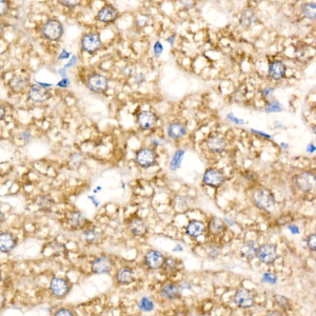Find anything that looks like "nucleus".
I'll list each match as a JSON object with an SVG mask.
<instances>
[{
  "label": "nucleus",
  "instance_id": "nucleus-23",
  "mask_svg": "<svg viewBox=\"0 0 316 316\" xmlns=\"http://www.w3.org/2000/svg\"><path fill=\"white\" fill-rule=\"evenodd\" d=\"M129 230L134 236L143 237L148 232V227L146 222L141 218H133L129 223Z\"/></svg>",
  "mask_w": 316,
  "mask_h": 316
},
{
  "label": "nucleus",
  "instance_id": "nucleus-39",
  "mask_svg": "<svg viewBox=\"0 0 316 316\" xmlns=\"http://www.w3.org/2000/svg\"><path fill=\"white\" fill-rule=\"evenodd\" d=\"M55 316H74L75 313L73 312V310L68 309V308H60L58 309L55 313Z\"/></svg>",
  "mask_w": 316,
  "mask_h": 316
},
{
  "label": "nucleus",
  "instance_id": "nucleus-8",
  "mask_svg": "<svg viewBox=\"0 0 316 316\" xmlns=\"http://www.w3.org/2000/svg\"><path fill=\"white\" fill-rule=\"evenodd\" d=\"M157 155L153 149L145 148L139 150L136 154V162L138 166L142 168H150L153 167L156 163Z\"/></svg>",
  "mask_w": 316,
  "mask_h": 316
},
{
  "label": "nucleus",
  "instance_id": "nucleus-53",
  "mask_svg": "<svg viewBox=\"0 0 316 316\" xmlns=\"http://www.w3.org/2000/svg\"><path fill=\"white\" fill-rule=\"evenodd\" d=\"M5 221H6V215L2 210H0V224H3Z\"/></svg>",
  "mask_w": 316,
  "mask_h": 316
},
{
  "label": "nucleus",
  "instance_id": "nucleus-6",
  "mask_svg": "<svg viewBox=\"0 0 316 316\" xmlns=\"http://www.w3.org/2000/svg\"><path fill=\"white\" fill-rule=\"evenodd\" d=\"M71 283L62 277H54L50 284V290L52 295L56 298H65L71 290Z\"/></svg>",
  "mask_w": 316,
  "mask_h": 316
},
{
  "label": "nucleus",
  "instance_id": "nucleus-33",
  "mask_svg": "<svg viewBox=\"0 0 316 316\" xmlns=\"http://www.w3.org/2000/svg\"><path fill=\"white\" fill-rule=\"evenodd\" d=\"M302 14L309 19H315L316 7L315 4H306L302 7Z\"/></svg>",
  "mask_w": 316,
  "mask_h": 316
},
{
  "label": "nucleus",
  "instance_id": "nucleus-30",
  "mask_svg": "<svg viewBox=\"0 0 316 316\" xmlns=\"http://www.w3.org/2000/svg\"><path fill=\"white\" fill-rule=\"evenodd\" d=\"M100 234L95 229H86L82 233V238L87 244H94L99 239Z\"/></svg>",
  "mask_w": 316,
  "mask_h": 316
},
{
  "label": "nucleus",
  "instance_id": "nucleus-59",
  "mask_svg": "<svg viewBox=\"0 0 316 316\" xmlns=\"http://www.w3.org/2000/svg\"><path fill=\"white\" fill-rule=\"evenodd\" d=\"M282 147H283L284 149H288V145H286L285 143H282Z\"/></svg>",
  "mask_w": 316,
  "mask_h": 316
},
{
  "label": "nucleus",
  "instance_id": "nucleus-57",
  "mask_svg": "<svg viewBox=\"0 0 316 316\" xmlns=\"http://www.w3.org/2000/svg\"><path fill=\"white\" fill-rule=\"evenodd\" d=\"M268 315H283L282 313H278L277 311H273V312H270Z\"/></svg>",
  "mask_w": 316,
  "mask_h": 316
},
{
  "label": "nucleus",
  "instance_id": "nucleus-55",
  "mask_svg": "<svg viewBox=\"0 0 316 316\" xmlns=\"http://www.w3.org/2000/svg\"><path fill=\"white\" fill-rule=\"evenodd\" d=\"M314 150H315V147H314V145H310L309 147H308V152L309 153H312V152H314Z\"/></svg>",
  "mask_w": 316,
  "mask_h": 316
},
{
  "label": "nucleus",
  "instance_id": "nucleus-3",
  "mask_svg": "<svg viewBox=\"0 0 316 316\" xmlns=\"http://www.w3.org/2000/svg\"><path fill=\"white\" fill-rule=\"evenodd\" d=\"M253 200L257 208L268 211L275 205V197L273 193L267 189H258L253 195Z\"/></svg>",
  "mask_w": 316,
  "mask_h": 316
},
{
  "label": "nucleus",
  "instance_id": "nucleus-31",
  "mask_svg": "<svg viewBox=\"0 0 316 316\" xmlns=\"http://www.w3.org/2000/svg\"><path fill=\"white\" fill-rule=\"evenodd\" d=\"M184 156H185V151L184 150L176 151V153L174 154V156H173V158H172V160L170 162V167H171V169L173 171L179 169Z\"/></svg>",
  "mask_w": 316,
  "mask_h": 316
},
{
  "label": "nucleus",
  "instance_id": "nucleus-43",
  "mask_svg": "<svg viewBox=\"0 0 316 316\" xmlns=\"http://www.w3.org/2000/svg\"><path fill=\"white\" fill-rule=\"evenodd\" d=\"M153 49H154V54H155V56H159L161 53H162V50H163V48H162V44L160 43V42H155V44H154V47H153Z\"/></svg>",
  "mask_w": 316,
  "mask_h": 316
},
{
  "label": "nucleus",
  "instance_id": "nucleus-19",
  "mask_svg": "<svg viewBox=\"0 0 316 316\" xmlns=\"http://www.w3.org/2000/svg\"><path fill=\"white\" fill-rule=\"evenodd\" d=\"M286 71H287V68L284 65V62L280 60H275V61L270 62L268 73L273 80H281L285 78Z\"/></svg>",
  "mask_w": 316,
  "mask_h": 316
},
{
  "label": "nucleus",
  "instance_id": "nucleus-52",
  "mask_svg": "<svg viewBox=\"0 0 316 316\" xmlns=\"http://www.w3.org/2000/svg\"><path fill=\"white\" fill-rule=\"evenodd\" d=\"M274 91V88L273 87H268L267 90H263L262 92H261V95H263V96H269V95H271V93Z\"/></svg>",
  "mask_w": 316,
  "mask_h": 316
},
{
  "label": "nucleus",
  "instance_id": "nucleus-56",
  "mask_svg": "<svg viewBox=\"0 0 316 316\" xmlns=\"http://www.w3.org/2000/svg\"><path fill=\"white\" fill-rule=\"evenodd\" d=\"M173 251L175 252V251H183V247L180 246V245H177L174 249H173Z\"/></svg>",
  "mask_w": 316,
  "mask_h": 316
},
{
  "label": "nucleus",
  "instance_id": "nucleus-44",
  "mask_svg": "<svg viewBox=\"0 0 316 316\" xmlns=\"http://www.w3.org/2000/svg\"><path fill=\"white\" fill-rule=\"evenodd\" d=\"M70 57H71V54L68 52V51H66V50H62L61 52H60V54L58 55V59H60V60L70 59Z\"/></svg>",
  "mask_w": 316,
  "mask_h": 316
},
{
  "label": "nucleus",
  "instance_id": "nucleus-4",
  "mask_svg": "<svg viewBox=\"0 0 316 316\" xmlns=\"http://www.w3.org/2000/svg\"><path fill=\"white\" fill-rule=\"evenodd\" d=\"M86 86L94 93L103 94L109 88V80L105 75L94 73L87 77Z\"/></svg>",
  "mask_w": 316,
  "mask_h": 316
},
{
  "label": "nucleus",
  "instance_id": "nucleus-1",
  "mask_svg": "<svg viewBox=\"0 0 316 316\" xmlns=\"http://www.w3.org/2000/svg\"><path fill=\"white\" fill-rule=\"evenodd\" d=\"M40 34L43 39L48 41H59L65 34V28H63V24L59 19L49 18L41 25Z\"/></svg>",
  "mask_w": 316,
  "mask_h": 316
},
{
  "label": "nucleus",
  "instance_id": "nucleus-58",
  "mask_svg": "<svg viewBox=\"0 0 316 316\" xmlns=\"http://www.w3.org/2000/svg\"><path fill=\"white\" fill-rule=\"evenodd\" d=\"M174 37L175 36H173V37H170V38H168V41H171V43L173 44V40H174Z\"/></svg>",
  "mask_w": 316,
  "mask_h": 316
},
{
  "label": "nucleus",
  "instance_id": "nucleus-35",
  "mask_svg": "<svg viewBox=\"0 0 316 316\" xmlns=\"http://www.w3.org/2000/svg\"><path fill=\"white\" fill-rule=\"evenodd\" d=\"M275 300H276L277 306L281 307L283 310H285V311L290 310V308H291L290 307V301H289V299L287 297L282 296V295H277L275 297Z\"/></svg>",
  "mask_w": 316,
  "mask_h": 316
},
{
  "label": "nucleus",
  "instance_id": "nucleus-14",
  "mask_svg": "<svg viewBox=\"0 0 316 316\" xmlns=\"http://www.w3.org/2000/svg\"><path fill=\"white\" fill-rule=\"evenodd\" d=\"M224 183V175L217 169H208L204 175V184L211 188H219Z\"/></svg>",
  "mask_w": 316,
  "mask_h": 316
},
{
  "label": "nucleus",
  "instance_id": "nucleus-26",
  "mask_svg": "<svg viewBox=\"0 0 316 316\" xmlns=\"http://www.w3.org/2000/svg\"><path fill=\"white\" fill-rule=\"evenodd\" d=\"M187 134V129L186 126L179 122H173L169 125L168 128V135L174 139V141H177L182 137H184Z\"/></svg>",
  "mask_w": 316,
  "mask_h": 316
},
{
  "label": "nucleus",
  "instance_id": "nucleus-37",
  "mask_svg": "<svg viewBox=\"0 0 316 316\" xmlns=\"http://www.w3.org/2000/svg\"><path fill=\"white\" fill-rule=\"evenodd\" d=\"M58 3L65 8L75 9L82 4V0H58Z\"/></svg>",
  "mask_w": 316,
  "mask_h": 316
},
{
  "label": "nucleus",
  "instance_id": "nucleus-17",
  "mask_svg": "<svg viewBox=\"0 0 316 316\" xmlns=\"http://www.w3.org/2000/svg\"><path fill=\"white\" fill-rule=\"evenodd\" d=\"M145 261L150 269L157 270L162 267V263L164 261V256L162 253L156 250H151L146 254Z\"/></svg>",
  "mask_w": 316,
  "mask_h": 316
},
{
  "label": "nucleus",
  "instance_id": "nucleus-54",
  "mask_svg": "<svg viewBox=\"0 0 316 316\" xmlns=\"http://www.w3.org/2000/svg\"><path fill=\"white\" fill-rule=\"evenodd\" d=\"M252 132H253V133H255V134H258V135H260V136H263V137H265V138H271L270 135L265 134V133H262V132H258V131H256V130H252Z\"/></svg>",
  "mask_w": 316,
  "mask_h": 316
},
{
  "label": "nucleus",
  "instance_id": "nucleus-10",
  "mask_svg": "<svg viewBox=\"0 0 316 316\" xmlns=\"http://www.w3.org/2000/svg\"><path fill=\"white\" fill-rule=\"evenodd\" d=\"M295 186L301 192H310L315 187V175L311 172H301L295 177Z\"/></svg>",
  "mask_w": 316,
  "mask_h": 316
},
{
  "label": "nucleus",
  "instance_id": "nucleus-2",
  "mask_svg": "<svg viewBox=\"0 0 316 316\" xmlns=\"http://www.w3.org/2000/svg\"><path fill=\"white\" fill-rule=\"evenodd\" d=\"M103 47L100 35L96 32H90L82 35L80 39V49L82 52H85L90 55L95 54Z\"/></svg>",
  "mask_w": 316,
  "mask_h": 316
},
{
  "label": "nucleus",
  "instance_id": "nucleus-15",
  "mask_svg": "<svg viewBox=\"0 0 316 316\" xmlns=\"http://www.w3.org/2000/svg\"><path fill=\"white\" fill-rule=\"evenodd\" d=\"M157 116L156 114L151 111H144L138 114L137 122L143 130H151L153 129L155 124L157 123Z\"/></svg>",
  "mask_w": 316,
  "mask_h": 316
},
{
  "label": "nucleus",
  "instance_id": "nucleus-42",
  "mask_svg": "<svg viewBox=\"0 0 316 316\" xmlns=\"http://www.w3.org/2000/svg\"><path fill=\"white\" fill-rule=\"evenodd\" d=\"M179 3L187 10L192 9L195 6V0H179Z\"/></svg>",
  "mask_w": 316,
  "mask_h": 316
},
{
  "label": "nucleus",
  "instance_id": "nucleus-18",
  "mask_svg": "<svg viewBox=\"0 0 316 316\" xmlns=\"http://www.w3.org/2000/svg\"><path fill=\"white\" fill-rule=\"evenodd\" d=\"M160 294L162 297L173 300L178 298L182 294V288L177 284L174 283H167L164 284L160 289Z\"/></svg>",
  "mask_w": 316,
  "mask_h": 316
},
{
  "label": "nucleus",
  "instance_id": "nucleus-45",
  "mask_svg": "<svg viewBox=\"0 0 316 316\" xmlns=\"http://www.w3.org/2000/svg\"><path fill=\"white\" fill-rule=\"evenodd\" d=\"M6 115H7V108L3 104H0V121H3L5 119Z\"/></svg>",
  "mask_w": 316,
  "mask_h": 316
},
{
  "label": "nucleus",
  "instance_id": "nucleus-25",
  "mask_svg": "<svg viewBox=\"0 0 316 316\" xmlns=\"http://www.w3.org/2000/svg\"><path fill=\"white\" fill-rule=\"evenodd\" d=\"M257 250H258L257 244L255 242H253V240H249V242H246L242 246L240 253H242L243 257L251 260L257 256Z\"/></svg>",
  "mask_w": 316,
  "mask_h": 316
},
{
  "label": "nucleus",
  "instance_id": "nucleus-22",
  "mask_svg": "<svg viewBox=\"0 0 316 316\" xmlns=\"http://www.w3.org/2000/svg\"><path fill=\"white\" fill-rule=\"evenodd\" d=\"M207 146L213 153H221L227 148V142L221 136H212L208 139Z\"/></svg>",
  "mask_w": 316,
  "mask_h": 316
},
{
  "label": "nucleus",
  "instance_id": "nucleus-12",
  "mask_svg": "<svg viewBox=\"0 0 316 316\" xmlns=\"http://www.w3.org/2000/svg\"><path fill=\"white\" fill-rule=\"evenodd\" d=\"M234 301L239 308L248 309L254 305L255 299L251 291L247 289H239L236 291L234 295Z\"/></svg>",
  "mask_w": 316,
  "mask_h": 316
},
{
  "label": "nucleus",
  "instance_id": "nucleus-29",
  "mask_svg": "<svg viewBox=\"0 0 316 316\" xmlns=\"http://www.w3.org/2000/svg\"><path fill=\"white\" fill-rule=\"evenodd\" d=\"M36 205L42 211H50L54 205V200L48 195H40L36 198Z\"/></svg>",
  "mask_w": 316,
  "mask_h": 316
},
{
  "label": "nucleus",
  "instance_id": "nucleus-5",
  "mask_svg": "<svg viewBox=\"0 0 316 316\" xmlns=\"http://www.w3.org/2000/svg\"><path fill=\"white\" fill-rule=\"evenodd\" d=\"M27 94L28 98L34 104H44L52 98V94L49 88L41 84H31Z\"/></svg>",
  "mask_w": 316,
  "mask_h": 316
},
{
  "label": "nucleus",
  "instance_id": "nucleus-9",
  "mask_svg": "<svg viewBox=\"0 0 316 316\" xmlns=\"http://www.w3.org/2000/svg\"><path fill=\"white\" fill-rule=\"evenodd\" d=\"M256 257H258L262 263L265 264L273 263L278 257L277 247L272 244H265L261 247H258Z\"/></svg>",
  "mask_w": 316,
  "mask_h": 316
},
{
  "label": "nucleus",
  "instance_id": "nucleus-11",
  "mask_svg": "<svg viewBox=\"0 0 316 316\" xmlns=\"http://www.w3.org/2000/svg\"><path fill=\"white\" fill-rule=\"evenodd\" d=\"M113 269V260L108 255H101L92 261L91 270L95 274H107Z\"/></svg>",
  "mask_w": 316,
  "mask_h": 316
},
{
  "label": "nucleus",
  "instance_id": "nucleus-46",
  "mask_svg": "<svg viewBox=\"0 0 316 316\" xmlns=\"http://www.w3.org/2000/svg\"><path fill=\"white\" fill-rule=\"evenodd\" d=\"M76 62H77V57H76V56H71V57H70V60H69V62H68V63H67V65L65 66V69H67V70H68V69H69L70 67L74 66Z\"/></svg>",
  "mask_w": 316,
  "mask_h": 316
},
{
  "label": "nucleus",
  "instance_id": "nucleus-38",
  "mask_svg": "<svg viewBox=\"0 0 316 316\" xmlns=\"http://www.w3.org/2000/svg\"><path fill=\"white\" fill-rule=\"evenodd\" d=\"M281 111H283V108L278 101H271V103L265 107V112H268V113H276Z\"/></svg>",
  "mask_w": 316,
  "mask_h": 316
},
{
  "label": "nucleus",
  "instance_id": "nucleus-51",
  "mask_svg": "<svg viewBox=\"0 0 316 316\" xmlns=\"http://www.w3.org/2000/svg\"><path fill=\"white\" fill-rule=\"evenodd\" d=\"M288 229L292 232L293 234H299V229H298V227L297 225H289L288 227Z\"/></svg>",
  "mask_w": 316,
  "mask_h": 316
},
{
  "label": "nucleus",
  "instance_id": "nucleus-16",
  "mask_svg": "<svg viewBox=\"0 0 316 316\" xmlns=\"http://www.w3.org/2000/svg\"><path fill=\"white\" fill-rule=\"evenodd\" d=\"M17 238L10 232L0 233V252L11 253L17 246Z\"/></svg>",
  "mask_w": 316,
  "mask_h": 316
},
{
  "label": "nucleus",
  "instance_id": "nucleus-13",
  "mask_svg": "<svg viewBox=\"0 0 316 316\" xmlns=\"http://www.w3.org/2000/svg\"><path fill=\"white\" fill-rule=\"evenodd\" d=\"M118 16L119 13L116 10V8H114L111 5H106L98 11L96 19L101 23L110 24L115 21L118 18Z\"/></svg>",
  "mask_w": 316,
  "mask_h": 316
},
{
  "label": "nucleus",
  "instance_id": "nucleus-20",
  "mask_svg": "<svg viewBox=\"0 0 316 316\" xmlns=\"http://www.w3.org/2000/svg\"><path fill=\"white\" fill-rule=\"evenodd\" d=\"M67 222L70 227L74 228V229H81L86 223V218L83 214H81L78 211L70 212L67 216Z\"/></svg>",
  "mask_w": 316,
  "mask_h": 316
},
{
  "label": "nucleus",
  "instance_id": "nucleus-48",
  "mask_svg": "<svg viewBox=\"0 0 316 316\" xmlns=\"http://www.w3.org/2000/svg\"><path fill=\"white\" fill-rule=\"evenodd\" d=\"M228 119L233 121V122H235V123H237V124H243V123H244L243 120H239L238 118L234 117V116H233V114H229V115H228Z\"/></svg>",
  "mask_w": 316,
  "mask_h": 316
},
{
  "label": "nucleus",
  "instance_id": "nucleus-21",
  "mask_svg": "<svg viewBox=\"0 0 316 316\" xmlns=\"http://www.w3.org/2000/svg\"><path fill=\"white\" fill-rule=\"evenodd\" d=\"M187 234L191 237H199L204 235L207 231V228L205 222L198 221V220H192L190 221L187 225Z\"/></svg>",
  "mask_w": 316,
  "mask_h": 316
},
{
  "label": "nucleus",
  "instance_id": "nucleus-24",
  "mask_svg": "<svg viewBox=\"0 0 316 316\" xmlns=\"http://www.w3.org/2000/svg\"><path fill=\"white\" fill-rule=\"evenodd\" d=\"M134 272L131 268L129 267H123L121 268L117 274H116V280H117V283L120 284V285H123V286H126V285H130L131 283L134 282Z\"/></svg>",
  "mask_w": 316,
  "mask_h": 316
},
{
  "label": "nucleus",
  "instance_id": "nucleus-49",
  "mask_svg": "<svg viewBox=\"0 0 316 316\" xmlns=\"http://www.w3.org/2000/svg\"><path fill=\"white\" fill-rule=\"evenodd\" d=\"M5 307H6V296L0 292V311L4 310Z\"/></svg>",
  "mask_w": 316,
  "mask_h": 316
},
{
  "label": "nucleus",
  "instance_id": "nucleus-41",
  "mask_svg": "<svg viewBox=\"0 0 316 316\" xmlns=\"http://www.w3.org/2000/svg\"><path fill=\"white\" fill-rule=\"evenodd\" d=\"M307 245H308L310 250L315 251V249H316V237H315V234H311V235L308 236Z\"/></svg>",
  "mask_w": 316,
  "mask_h": 316
},
{
  "label": "nucleus",
  "instance_id": "nucleus-47",
  "mask_svg": "<svg viewBox=\"0 0 316 316\" xmlns=\"http://www.w3.org/2000/svg\"><path fill=\"white\" fill-rule=\"evenodd\" d=\"M69 84H70V80H69L68 78H66V77H63V78L57 83V85L60 86V87H67Z\"/></svg>",
  "mask_w": 316,
  "mask_h": 316
},
{
  "label": "nucleus",
  "instance_id": "nucleus-27",
  "mask_svg": "<svg viewBox=\"0 0 316 316\" xmlns=\"http://www.w3.org/2000/svg\"><path fill=\"white\" fill-rule=\"evenodd\" d=\"M225 230V224L222 221V219L218 218V217H213L210 222H209V231L211 234L218 236L220 234L223 233V231Z\"/></svg>",
  "mask_w": 316,
  "mask_h": 316
},
{
  "label": "nucleus",
  "instance_id": "nucleus-50",
  "mask_svg": "<svg viewBox=\"0 0 316 316\" xmlns=\"http://www.w3.org/2000/svg\"><path fill=\"white\" fill-rule=\"evenodd\" d=\"M5 31H6V23L2 19H0V38L4 36Z\"/></svg>",
  "mask_w": 316,
  "mask_h": 316
},
{
  "label": "nucleus",
  "instance_id": "nucleus-7",
  "mask_svg": "<svg viewBox=\"0 0 316 316\" xmlns=\"http://www.w3.org/2000/svg\"><path fill=\"white\" fill-rule=\"evenodd\" d=\"M31 85L30 77L27 75H14L8 83L10 91L14 94H23L27 93Z\"/></svg>",
  "mask_w": 316,
  "mask_h": 316
},
{
  "label": "nucleus",
  "instance_id": "nucleus-34",
  "mask_svg": "<svg viewBox=\"0 0 316 316\" xmlns=\"http://www.w3.org/2000/svg\"><path fill=\"white\" fill-rule=\"evenodd\" d=\"M139 308L145 312H150L154 309V302L150 300L148 297H143L139 302Z\"/></svg>",
  "mask_w": 316,
  "mask_h": 316
},
{
  "label": "nucleus",
  "instance_id": "nucleus-28",
  "mask_svg": "<svg viewBox=\"0 0 316 316\" xmlns=\"http://www.w3.org/2000/svg\"><path fill=\"white\" fill-rule=\"evenodd\" d=\"M256 21H257V17L255 15V13L252 10H246L243 13L242 17H240V24H242L243 28H246V29H249L253 24H255Z\"/></svg>",
  "mask_w": 316,
  "mask_h": 316
},
{
  "label": "nucleus",
  "instance_id": "nucleus-40",
  "mask_svg": "<svg viewBox=\"0 0 316 316\" xmlns=\"http://www.w3.org/2000/svg\"><path fill=\"white\" fill-rule=\"evenodd\" d=\"M262 282L264 283H270V284H275L277 282V276L272 274V273H265L263 275Z\"/></svg>",
  "mask_w": 316,
  "mask_h": 316
},
{
  "label": "nucleus",
  "instance_id": "nucleus-32",
  "mask_svg": "<svg viewBox=\"0 0 316 316\" xmlns=\"http://www.w3.org/2000/svg\"><path fill=\"white\" fill-rule=\"evenodd\" d=\"M177 264H178V261H177L175 258L168 257V258H164V261L162 263L161 268L164 271L172 272V271H175L177 269Z\"/></svg>",
  "mask_w": 316,
  "mask_h": 316
},
{
  "label": "nucleus",
  "instance_id": "nucleus-36",
  "mask_svg": "<svg viewBox=\"0 0 316 316\" xmlns=\"http://www.w3.org/2000/svg\"><path fill=\"white\" fill-rule=\"evenodd\" d=\"M11 9L10 0H0V19L6 17Z\"/></svg>",
  "mask_w": 316,
  "mask_h": 316
}]
</instances>
